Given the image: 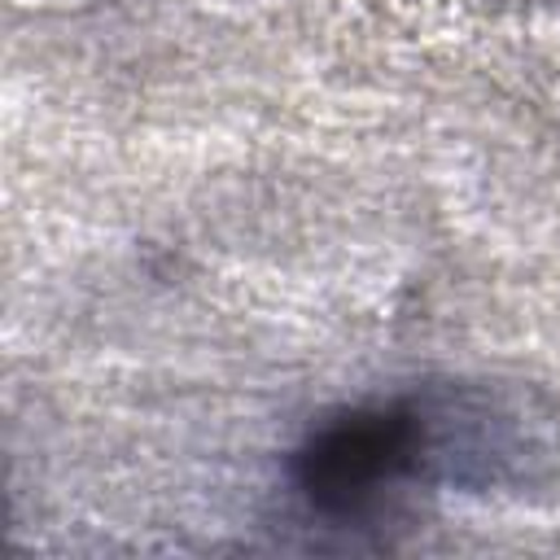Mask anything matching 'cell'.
Returning a JSON list of instances; mask_svg holds the SVG:
<instances>
[{
    "label": "cell",
    "instance_id": "cell-1",
    "mask_svg": "<svg viewBox=\"0 0 560 560\" xmlns=\"http://www.w3.org/2000/svg\"><path fill=\"white\" fill-rule=\"evenodd\" d=\"M293 481L306 508L328 521H359L389 494L429 486L416 394L346 407L315 424L293 455Z\"/></svg>",
    "mask_w": 560,
    "mask_h": 560
}]
</instances>
